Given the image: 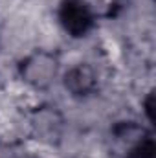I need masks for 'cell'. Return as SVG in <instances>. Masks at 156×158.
<instances>
[{
	"mask_svg": "<svg viewBox=\"0 0 156 158\" xmlns=\"http://www.w3.org/2000/svg\"><path fill=\"white\" fill-rule=\"evenodd\" d=\"M61 118L57 112L51 110H42L39 112L35 119H33V127L37 136H40L42 140H53L59 136V129H61Z\"/></svg>",
	"mask_w": 156,
	"mask_h": 158,
	"instance_id": "277c9868",
	"label": "cell"
},
{
	"mask_svg": "<svg viewBox=\"0 0 156 158\" xmlns=\"http://www.w3.org/2000/svg\"><path fill=\"white\" fill-rule=\"evenodd\" d=\"M17 158H35V156H31V155H24V156H17Z\"/></svg>",
	"mask_w": 156,
	"mask_h": 158,
	"instance_id": "5b68a950",
	"label": "cell"
},
{
	"mask_svg": "<svg viewBox=\"0 0 156 158\" xmlns=\"http://www.w3.org/2000/svg\"><path fill=\"white\" fill-rule=\"evenodd\" d=\"M64 86L74 96H88L97 86V76L90 64H76L64 76Z\"/></svg>",
	"mask_w": 156,
	"mask_h": 158,
	"instance_id": "3957f363",
	"label": "cell"
},
{
	"mask_svg": "<svg viewBox=\"0 0 156 158\" xmlns=\"http://www.w3.org/2000/svg\"><path fill=\"white\" fill-rule=\"evenodd\" d=\"M59 74L57 59L48 52H37L28 55L20 64V77L31 88L44 90L48 88Z\"/></svg>",
	"mask_w": 156,
	"mask_h": 158,
	"instance_id": "6da1fadb",
	"label": "cell"
},
{
	"mask_svg": "<svg viewBox=\"0 0 156 158\" xmlns=\"http://www.w3.org/2000/svg\"><path fill=\"white\" fill-rule=\"evenodd\" d=\"M59 20L72 37H84L94 26V13L86 0H63L59 6Z\"/></svg>",
	"mask_w": 156,
	"mask_h": 158,
	"instance_id": "7a4b0ae2",
	"label": "cell"
}]
</instances>
